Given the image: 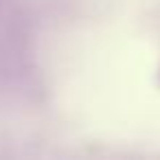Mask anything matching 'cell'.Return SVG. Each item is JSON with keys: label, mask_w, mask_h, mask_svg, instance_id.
<instances>
[{"label": "cell", "mask_w": 160, "mask_h": 160, "mask_svg": "<svg viewBox=\"0 0 160 160\" xmlns=\"http://www.w3.org/2000/svg\"><path fill=\"white\" fill-rule=\"evenodd\" d=\"M158 75H160V72H158Z\"/></svg>", "instance_id": "1"}]
</instances>
